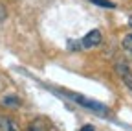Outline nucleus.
Wrapping results in <instances>:
<instances>
[{
    "mask_svg": "<svg viewBox=\"0 0 132 131\" xmlns=\"http://www.w3.org/2000/svg\"><path fill=\"white\" fill-rule=\"evenodd\" d=\"M68 98H72L73 102H77V104H81V105H85V107L92 109L94 113L101 114V116H105V114H108V109H106V107H105L103 104H99V102H94V100H90V98L82 96V94H68Z\"/></svg>",
    "mask_w": 132,
    "mask_h": 131,
    "instance_id": "nucleus-1",
    "label": "nucleus"
},
{
    "mask_svg": "<svg viewBox=\"0 0 132 131\" xmlns=\"http://www.w3.org/2000/svg\"><path fill=\"white\" fill-rule=\"evenodd\" d=\"M101 41H103L101 31H99V30H92V31H88V33L82 37L81 46H82V48H94V46H97Z\"/></svg>",
    "mask_w": 132,
    "mask_h": 131,
    "instance_id": "nucleus-2",
    "label": "nucleus"
},
{
    "mask_svg": "<svg viewBox=\"0 0 132 131\" xmlns=\"http://www.w3.org/2000/svg\"><path fill=\"white\" fill-rule=\"evenodd\" d=\"M116 70H118V74H119L121 79L125 81V85L132 91V72L128 70V67H127L125 63H118V65H116Z\"/></svg>",
    "mask_w": 132,
    "mask_h": 131,
    "instance_id": "nucleus-3",
    "label": "nucleus"
},
{
    "mask_svg": "<svg viewBox=\"0 0 132 131\" xmlns=\"http://www.w3.org/2000/svg\"><path fill=\"white\" fill-rule=\"evenodd\" d=\"M0 131H20L19 124L11 116H0Z\"/></svg>",
    "mask_w": 132,
    "mask_h": 131,
    "instance_id": "nucleus-4",
    "label": "nucleus"
},
{
    "mask_svg": "<svg viewBox=\"0 0 132 131\" xmlns=\"http://www.w3.org/2000/svg\"><path fill=\"white\" fill-rule=\"evenodd\" d=\"M90 2L95 4V6H99V8H106V9H114L116 8V4L110 2V0H90Z\"/></svg>",
    "mask_w": 132,
    "mask_h": 131,
    "instance_id": "nucleus-5",
    "label": "nucleus"
},
{
    "mask_svg": "<svg viewBox=\"0 0 132 131\" xmlns=\"http://www.w3.org/2000/svg\"><path fill=\"white\" fill-rule=\"evenodd\" d=\"M26 131H46V127H44L40 122H31V124L28 126Z\"/></svg>",
    "mask_w": 132,
    "mask_h": 131,
    "instance_id": "nucleus-6",
    "label": "nucleus"
},
{
    "mask_svg": "<svg viewBox=\"0 0 132 131\" xmlns=\"http://www.w3.org/2000/svg\"><path fill=\"white\" fill-rule=\"evenodd\" d=\"M123 48H125V50H130L132 52V33H128V35H125L123 37Z\"/></svg>",
    "mask_w": 132,
    "mask_h": 131,
    "instance_id": "nucleus-7",
    "label": "nucleus"
},
{
    "mask_svg": "<svg viewBox=\"0 0 132 131\" xmlns=\"http://www.w3.org/2000/svg\"><path fill=\"white\" fill-rule=\"evenodd\" d=\"M20 104V100L16 96H6L4 98V105H19Z\"/></svg>",
    "mask_w": 132,
    "mask_h": 131,
    "instance_id": "nucleus-8",
    "label": "nucleus"
},
{
    "mask_svg": "<svg viewBox=\"0 0 132 131\" xmlns=\"http://www.w3.org/2000/svg\"><path fill=\"white\" fill-rule=\"evenodd\" d=\"M6 17H7V11H6V8H4V4H0V22H4Z\"/></svg>",
    "mask_w": 132,
    "mask_h": 131,
    "instance_id": "nucleus-9",
    "label": "nucleus"
},
{
    "mask_svg": "<svg viewBox=\"0 0 132 131\" xmlns=\"http://www.w3.org/2000/svg\"><path fill=\"white\" fill-rule=\"evenodd\" d=\"M81 131H94V126H85Z\"/></svg>",
    "mask_w": 132,
    "mask_h": 131,
    "instance_id": "nucleus-10",
    "label": "nucleus"
},
{
    "mask_svg": "<svg viewBox=\"0 0 132 131\" xmlns=\"http://www.w3.org/2000/svg\"><path fill=\"white\" fill-rule=\"evenodd\" d=\"M128 24H130V28H132V17H130V19H128Z\"/></svg>",
    "mask_w": 132,
    "mask_h": 131,
    "instance_id": "nucleus-11",
    "label": "nucleus"
}]
</instances>
